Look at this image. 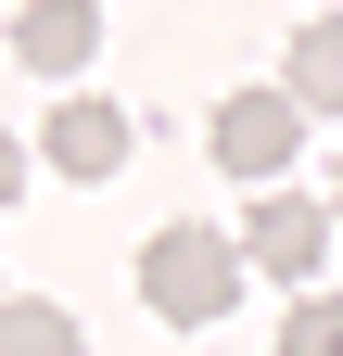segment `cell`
<instances>
[{
    "instance_id": "cell-1",
    "label": "cell",
    "mask_w": 343,
    "mask_h": 356,
    "mask_svg": "<svg viewBox=\"0 0 343 356\" xmlns=\"http://www.w3.org/2000/svg\"><path fill=\"white\" fill-rule=\"evenodd\" d=\"M140 305L165 331H217L242 305V242L229 229H191V216H165V229L140 242Z\"/></svg>"
},
{
    "instance_id": "cell-2",
    "label": "cell",
    "mask_w": 343,
    "mask_h": 356,
    "mask_svg": "<svg viewBox=\"0 0 343 356\" xmlns=\"http://www.w3.org/2000/svg\"><path fill=\"white\" fill-rule=\"evenodd\" d=\"M331 229H343V216H331L318 191H292V178H280V191H254V216H242V267H267V280L306 293L318 254H331Z\"/></svg>"
},
{
    "instance_id": "cell-3",
    "label": "cell",
    "mask_w": 343,
    "mask_h": 356,
    "mask_svg": "<svg viewBox=\"0 0 343 356\" xmlns=\"http://www.w3.org/2000/svg\"><path fill=\"white\" fill-rule=\"evenodd\" d=\"M292 153H306V102H292V89H229V102H217V165H229V178L280 191Z\"/></svg>"
},
{
    "instance_id": "cell-4",
    "label": "cell",
    "mask_w": 343,
    "mask_h": 356,
    "mask_svg": "<svg viewBox=\"0 0 343 356\" xmlns=\"http://www.w3.org/2000/svg\"><path fill=\"white\" fill-rule=\"evenodd\" d=\"M38 153H51L64 178H115V165H127V115H115V102H90V89H64L51 127H38Z\"/></svg>"
},
{
    "instance_id": "cell-5",
    "label": "cell",
    "mask_w": 343,
    "mask_h": 356,
    "mask_svg": "<svg viewBox=\"0 0 343 356\" xmlns=\"http://www.w3.org/2000/svg\"><path fill=\"white\" fill-rule=\"evenodd\" d=\"M13 51H26L38 76H76V64L102 51V13H90V0H26V26H13Z\"/></svg>"
},
{
    "instance_id": "cell-6",
    "label": "cell",
    "mask_w": 343,
    "mask_h": 356,
    "mask_svg": "<svg viewBox=\"0 0 343 356\" xmlns=\"http://www.w3.org/2000/svg\"><path fill=\"white\" fill-rule=\"evenodd\" d=\"M280 89L306 115H343V13H318L306 38H292V64H280Z\"/></svg>"
},
{
    "instance_id": "cell-7",
    "label": "cell",
    "mask_w": 343,
    "mask_h": 356,
    "mask_svg": "<svg viewBox=\"0 0 343 356\" xmlns=\"http://www.w3.org/2000/svg\"><path fill=\"white\" fill-rule=\"evenodd\" d=\"M0 356H76V318L38 293H0Z\"/></svg>"
},
{
    "instance_id": "cell-8",
    "label": "cell",
    "mask_w": 343,
    "mask_h": 356,
    "mask_svg": "<svg viewBox=\"0 0 343 356\" xmlns=\"http://www.w3.org/2000/svg\"><path fill=\"white\" fill-rule=\"evenodd\" d=\"M280 356H343V293H292V318H280Z\"/></svg>"
},
{
    "instance_id": "cell-9",
    "label": "cell",
    "mask_w": 343,
    "mask_h": 356,
    "mask_svg": "<svg viewBox=\"0 0 343 356\" xmlns=\"http://www.w3.org/2000/svg\"><path fill=\"white\" fill-rule=\"evenodd\" d=\"M13 191H26V140H0V216H13Z\"/></svg>"
},
{
    "instance_id": "cell-10",
    "label": "cell",
    "mask_w": 343,
    "mask_h": 356,
    "mask_svg": "<svg viewBox=\"0 0 343 356\" xmlns=\"http://www.w3.org/2000/svg\"><path fill=\"white\" fill-rule=\"evenodd\" d=\"M331 216H343V178H331Z\"/></svg>"
}]
</instances>
